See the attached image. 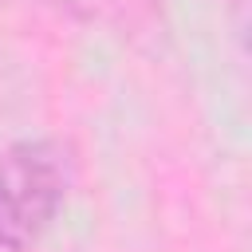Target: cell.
<instances>
[{"instance_id":"cell-1","label":"cell","mask_w":252,"mask_h":252,"mask_svg":"<svg viewBox=\"0 0 252 252\" xmlns=\"http://www.w3.org/2000/svg\"><path fill=\"white\" fill-rule=\"evenodd\" d=\"M75 181L71 146L35 134L0 150V252H32L59 220Z\"/></svg>"},{"instance_id":"cell-2","label":"cell","mask_w":252,"mask_h":252,"mask_svg":"<svg viewBox=\"0 0 252 252\" xmlns=\"http://www.w3.org/2000/svg\"><path fill=\"white\" fill-rule=\"evenodd\" d=\"M55 4L87 24H102V28H118V32L146 24L154 12V0H55Z\"/></svg>"}]
</instances>
